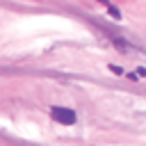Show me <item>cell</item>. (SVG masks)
Here are the masks:
<instances>
[{
  "label": "cell",
  "mask_w": 146,
  "mask_h": 146,
  "mask_svg": "<svg viewBox=\"0 0 146 146\" xmlns=\"http://www.w3.org/2000/svg\"><path fill=\"white\" fill-rule=\"evenodd\" d=\"M50 116H52L55 121L64 123V125L75 123V112H73V110H68V107H52V110H50Z\"/></svg>",
  "instance_id": "1"
}]
</instances>
